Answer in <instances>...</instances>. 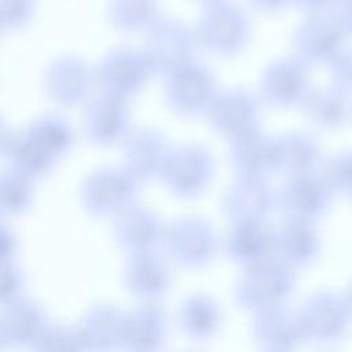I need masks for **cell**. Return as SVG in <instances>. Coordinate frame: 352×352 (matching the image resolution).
<instances>
[{
	"label": "cell",
	"instance_id": "6da1fadb",
	"mask_svg": "<svg viewBox=\"0 0 352 352\" xmlns=\"http://www.w3.org/2000/svg\"><path fill=\"white\" fill-rule=\"evenodd\" d=\"M142 180L124 168H100L89 173L81 184L80 199L94 216L120 213L135 205Z\"/></svg>",
	"mask_w": 352,
	"mask_h": 352
},
{
	"label": "cell",
	"instance_id": "7a4b0ae2",
	"mask_svg": "<svg viewBox=\"0 0 352 352\" xmlns=\"http://www.w3.org/2000/svg\"><path fill=\"white\" fill-rule=\"evenodd\" d=\"M293 289V275L289 264L279 260H267L245 268L235 286V300L239 307L260 312L279 307Z\"/></svg>",
	"mask_w": 352,
	"mask_h": 352
},
{
	"label": "cell",
	"instance_id": "3957f363",
	"mask_svg": "<svg viewBox=\"0 0 352 352\" xmlns=\"http://www.w3.org/2000/svg\"><path fill=\"white\" fill-rule=\"evenodd\" d=\"M213 166V158L204 146L184 144L170 150L161 177L175 195L192 198L208 187Z\"/></svg>",
	"mask_w": 352,
	"mask_h": 352
},
{
	"label": "cell",
	"instance_id": "277c9868",
	"mask_svg": "<svg viewBox=\"0 0 352 352\" xmlns=\"http://www.w3.org/2000/svg\"><path fill=\"white\" fill-rule=\"evenodd\" d=\"M170 256L183 267L201 268L216 257L219 239L212 226L198 217L180 219L166 227L164 239Z\"/></svg>",
	"mask_w": 352,
	"mask_h": 352
},
{
	"label": "cell",
	"instance_id": "5b68a950",
	"mask_svg": "<svg viewBox=\"0 0 352 352\" xmlns=\"http://www.w3.org/2000/svg\"><path fill=\"white\" fill-rule=\"evenodd\" d=\"M216 95L212 76L201 66L187 65L168 76L166 103L179 116L195 117L206 113Z\"/></svg>",
	"mask_w": 352,
	"mask_h": 352
},
{
	"label": "cell",
	"instance_id": "8992f818",
	"mask_svg": "<svg viewBox=\"0 0 352 352\" xmlns=\"http://www.w3.org/2000/svg\"><path fill=\"white\" fill-rule=\"evenodd\" d=\"M206 114L213 129L232 140L258 128L260 102L248 89H227L217 92Z\"/></svg>",
	"mask_w": 352,
	"mask_h": 352
},
{
	"label": "cell",
	"instance_id": "52a82bcc",
	"mask_svg": "<svg viewBox=\"0 0 352 352\" xmlns=\"http://www.w3.org/2000/svg\"><path fill=\"white\" fill-rule=\"evenodd\" d=\"M231 162L239 177L263 179L279 170L276 139L252 129L231 140Z\"/></svg>",
	"mask_w": 352,
	"mask_h": 352
},
{
	"label": "cell",
	"instance_id": "ba28073f",
	"mask_svg": "<svg viewBox=\"0 0 352 352\" xmlns=\"http://www.w3.org/2000/svg\"><path fill=\"white\" fill-rule=\"evenodd\" d=\"M165 231L155 212L136 205L120 212L114 223L116 241L129 254L155 250L164 242Z\"/></svg>",
	"mask_w": 352,
	"mask_h": 352
},
{
	"label": "cell",
	"instance_id": "9c48e42d",
	"mask_svg": "<svg viewBox=\"0 0 352 352\" xmlns=\"http://www.w3.org/2000/svg\"><path fill=\"white\" fill-rule=\"evenodd\" d=\"M276 232L265 220L236 221L226 241V250L232 261L245 268L274 258Z\"/></svg>",
	"mask_w": 352,
	"mask_h": 352
},
{
	"label": "cell",
	"instance_id": "30bf717a",
	"mask_svg": "<svg viewBox=\"0 0 352 352\" xmlns=\"http://www.w3.org/2000/svg\"><path fill=\"white\" fill-rule=\"evenodd\" d=\"M278 198L263 179L239 177L223 197L224 214L236 221L265 220L276 206Z\"/></svg>",
	"mask_w": 352,
	"mask_h": 352
},
{
	"label": "cell",
	"instance_id": "8fae6325",
	"mask_svg": "<svg viewBox=\"0 0 352 352\" xmlns=\"http://www.w3.org/2000/svg\"><path fill=\"white\" fill-rule=\"evenodd\" d=\"M129 110L126 100L102 94L89 102L84 129L87 138L100 146H109L120 142L128 135Z\"/></svg>",
	"mask_w": 352,
	"mask_h": 352
},
{
	"label": "cell",
	"instance_id": "7c38bea8",
	"mask_svg": "<svg viewBox=\"0 0 352 352\" xmlns=\"http://www.w3.org/2000/svg\"><path fill=\"white\" fill-rule=\"evenodd\" d=\"M170 150L164 135L150 128L128 132L124 138L125 166L142 182L161 176Z\"/></svg>",
	"mask_w": 352,
	"mask_h": 352
},
{
	"label": "cell",
	"instance_id": "4fadbf2b",
	"mask_svg": "<svg viewBox=\"0 0 352 352\" xmlns=\"http://www.w3.org/2000/svg\"><path fill=\"white\" fill-rule=\"evenodd\" d=\"M129 292L142 301H157L172 285L169 265L155 250L131 254L124 274Z\"/></svg>",
	"mask_w": 352,
	"mask_h": 352
},
{
	"label": "cell",
	"instance_id": "5bb4252c",
	"mask_svg": "<svg viewBox=\"0 0 352 352\" xmlns=\"http://www.w3.org/2000/svg\"><path fill=\"white\" fill-rule=\"evenodd\" d=\"M1 153L10 161L11 168L33 179L48 175L55 164L52 155L26 131L1 128Z\"/></svg>",
	"mask_w": 352,
	"mask_h": 352
},
{
	"label": "cell",
	"instance_id": "9a60e30c",
	"mask_svg": "<svg viewBox=\"0 0 352 352\" xmlns=\"http://www.w3.org/2000/svg\"><path fill=\"white\" fill-rule=\"evenodd\" d=\"M253 336L257 345L267 351H285L294 348L307 331L301 316L293 315L282 305L256 312Z\"/></svg>",
	"mask_w": 352,
	"mask_h": 352
},
{
	"label": "cell",
	"instance_id": "2e32d148",
	"mask_svg": "<svg viewBox=\"0 0 352 352\" xmlns=\"http://www.w3.org/2000/svg\"><path fill=\"white\" fill-rule=\"evenodd\" d=\"M165 314L157 301H142L125 314L122 348L131 351H157L165 342Z\"/></svg>",
	"mask_w": 352,
	"mask_h": 352
},
{
	"label": "cell",
	"instance_id": "e0dca14e",
	"mask_svg": "<svg viewBox=\"0 0 352 352\" xmlns=\"http://www.w3.org/2000/svg\"><path fill=\"white\" fill-rule=\"evenodd\" d=\"M150 67V63L135 55L118 54L100 66L98 82L103 94L126 100L144 85Z\"/></svg>",
	"mask_w": 352,
	"mask_h": 352
},
{
	"label": "cell",
	"instance_id": "ac0fdd59",
	"mask_svg": "<svg viewBox=\"0 0 352 352\" xmlns=\"http://www.w3.org/2000/svg\"><path fill=\"white\" fill-rule=\"evenodd\" d=\"M47 322L44 309L30 298L22 297L3 307L0 320L1 345L30 346Z\"/></svg>",
	"mask_w": 352,
	"mask_h": 352
},
{
	"label": "cell",
	"instance_id": "d6986e66",
	"mask_svg": "<svg viewBox=\"0 0 352 352\" xmlns=\"http://www.w3.org/2000/svg\"><path fill=\"white\" fill-rule=\"evenodd\" d=\"M87 349L122 348L125 314L111 304L94 305L78 323Z\"/></svg>",
	"mask_w": 352,
	"mask_h": 352
},
{
	"label": "cell",
	"instance_id": "ffe728a7",
	"mask_svg": "<svg viewBox=\"0 0 352 352\" xmlns=\"http://www.w3.org/2000/svg\"><path fill=\"white\" fill-rule=\"evenodd\" d=\"M48 96L62 106H78L89 98L92 77L76 60L58 62L47 74Z\"/></svg>",
	"mask_w": 352,
	"mask_h": 352
},
{
	"label": "cell",
	"instance_id": "44dd1931",
	"mask_svg": "<svg viewBox=\"0 0 352 352\" xmlns=\"http://www.w3.org/2000/svg\"><path fill=\"white\" fill-rule=\"evenodd\" d=\"M307 96V77L298 65L282 62L265 73L263 98L270 104L287 107L305 100Z\"/></svg>",
	"mask_w": 352,
	"mask_h": 352
},
{
	"label": "cell",
	"instance_id": "7402d4cb",
	"mask_svg": "<svg viewBox=\"0 0 352 352\" xmlns=\"http://www.w3.org/2000/svg\"><path fill=\"white\" fill-rule=\"evenodd\" d=\"M280 205L292 219L311 220L326 206L324 186L309 173L293 176L280 194Z\"/></svg>",
	"mask_w": 352,
	"mask_h": 352
},
{
	"label": "cell",
	"instance_id": "603a6c76",
	"mask_svg": "<svg viewBox=\"0 0 352 352\" xmlns=\"http://www.w3.org/2000/svg\"><path fill=\"white\" fill-rule=\"evenodd\" d=\"M179 326L192 340H208L221 326V311L208 294L195 293L186 297L177 311Z\"/></svg>",
	"mask_w": 352,
	"mask_h": 352
},
{
	"label": "cell",
	"instance_id": "cb8c5ba5",
	"mask_svg": "<svg viewBox=\"0 0 352 352\" xmlns=\"http://www.w3.org/2000/svg\"><path fill=\"white\" fill-rule=\"evenodd\" d=\"M318 241L309 220L292 219L279 228L275 238V253L286 264L300 265L316 254Z\"/></svg>",
	"mask_w": 352,
	"mask_h": 352
},
{
	"label": "cell",
	"instance_id": "d4e9b609",
	"mask_svg": "<svg viewBox=\"0 0 352 352\" xmlns=\"http://www.w3.org/2000/svg\"><path fill=\"white\" fill-rule=\"evenodd\" d=\"M307 336L326 340L340 331L341 307L330 296H316L300 315Z\"/></svg>",
	"mask_w": 352,
	"mask_h": 352
},
{
	"label": "cell",
	"instance_id": "484cf974",
	"mask_svg": "<svg viewBox=\"0 0 352 352\" xmlns=\"http://www.w3.org/2000/svg\"><path fill=\"white\" fill-rule=\"evenodd\" d=\"M279 169L292 176L309 173L318 160L315 143L304 135H285L276 138Z\"/></svg>",
	"mask_w": 352,
	"mask_h": 352
},
{
	"label": "cell",
	"instance_id": "4316f807",
	"mask_svg": "<svg viewBox=\"0 0 352 352\" xmlns=\"http://www.w3.org/2000/svg\"><path fill=\"white\" fill-rule=\"evenodd\" d=\"M28 131L55 157L66 154L74 142L70 124L59 116H41L30 124Z\"/></svg>",
	"mask_w": 352,
	"mask_h": 352
},
{
	"label": "cell",
	"instance_id": "83f0119b",
	"mask_svg": "<svg viewBox=\"0 0 352 352\" xmlns=\"http://www.w3.org/2000/svg\"><path fill=\"white\" fill-rule=\"evenodd\" d=\"M33 202L32 179L11 168L0 177V209L3 216H16Z\"/></svg>",
	"mask_w": 352,
	"mask_h": 352
},
{
	"label": "cell",
	"instance_id": "f1b7e54d",
	"mask_svg": "<svg viewBox=\"0 0 352 352\" xmlns=\"http://www.w3.org/2000/svg\"><path fill=\"white\" fill-rule=\"evenodd\" d=\"M29 348L37 351H85L87 344L78 324L65 326L47 322Z\"/></svg>",
	"mask_w": 352,
	"mask_h": 352
},
{
	"label": "cell",
	"instance_id": "f546056e",
	"mask_svg": "<svg viewBox=\"0 0 352 352\" xmlns=\"http://www.w3.org/2000/svg\"><path fill=\"white\" fill-rule=\"evenodd\" d=\"M309 117L319 124H334L340 120L341 106L337 98L330 94H312L305 98Z\"/></svg>",
	"mask_w": 352,
	"mask_h": 352
},
{
	"label": "cell",
	"instance_id": "4dcf8cb0",
	"mask_svg": "<svg viewBox=\"0 0 352 352\" xmlns=\"http://www.w3.org/2000/svg\"><path fill=\"white\" fill-rule=\"evenodd\" d=\"M25 279L21 270L11 263H1V279H0V301L6 307L23 296Z\"/></svg>",
	"mask_w": 352,
	"mask_h": 352
},
{
	"label": "cell",
	"instance_id": "1f68e13d",
	"mask_svg": "<svg viewBox=\"0 0 352 352\" xmlns=\"http://www.w3.org/2000/svg\"><path fill=\"white\" fill-rule=\"evenodd\" d=\"M18 252V239L12 230L7 226H1L0 230V256L1 263H11L14 261Z\"/></svg>",
	"mask_w": 352,
	"mask_h": 352
}]
</instances>
